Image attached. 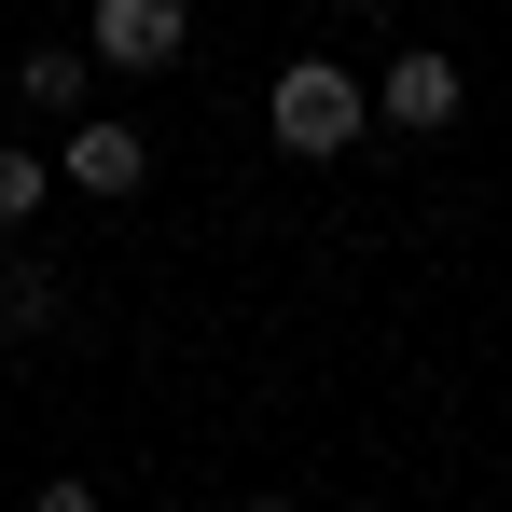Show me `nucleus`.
<instances>
[{
	"label": "nucleus",
	"instance_id": "1",
	"mask_svg": "<svg viewBox=\"0 0 512 512\" xmlns=\"http://www.w3.org/2000/svg\"><path fill=\"white\" fill-rule=\"evenodd\" d=\"M360 125H374V84H360L346 56H291V70L263 84V139H277L291 167H333Z\"/></svg>",
	"mask_w": 512,
	"mask_h": 512
},
{
	"label": "nucleus",
	"instance_id": "5",
	"mask_svg": "<svg viewBox=\"0 0 512 512\" xmlns=\"http://www.w3.org/2000/svg\"><path fill=\"white\" fill-rule=\"evenodd\" d=\"M97 84H111V70H97V42H28V70H14V97H28L42 125H84Z\"/></svg>",
	"mask_w": 512,
	"mask_h": 512
},
{
	"label": "nucleus",
	"instance_id": "7",
	"mask_svg": "<svg viewBox=\"0 0 512 512\" xmlns=\"http://www.w3.org/2000/svg\"><path fill=\"white\" fill-rule=\"evenodd\" d=\"M56 319V277L42 263H0V333H42Z\"/></svg>",
	"mask_w": 512,
	"mask_h": 512
},
{
	"label": "nucleus",
	"instance_id": "6",
	"mask_svg": "<svg viewBox=\"0 0 512 512\" xmlns=\"http://www.w3.org/2000/svg\"><path fill=\"white\" fill-rule=\"evenodd\" d=\"M42 194H70V180L42 167L28 139H0V236H14V222H42Z\"/></svg>",
	"mask_w": 512,
	"mask_h": 512
},
{
	"label": "nucleus",
	"instance_id": "2",
	"mask_svg": "<svg viewBox=\"0 0 512 512\" xmlns=\"http://www.w3.org/2000/svg\"><path fill=\"white\" fill-rule=\"evenodd\" d=\"M84 42H97V70H111V84H153V70L194 56V0H97Z\"/></svg>",
	"mask_w": 512,
	"mask_h": 512
},
{
	"label": "nucleus",
	"instance_id": "8",
	"mask_svg": "<svg viewBox=\"0 0 512 512\" xmlns=\"http://www.w3.org/2000/svg\"><path fill=\"white\" fill-rule=\"evenodd\" d=\"M319 14H402V0H319Z\"/></svg>",
	"mask_w": 512,
	"mask_h": 512
},
{
	"label": "nucleus",
	"instance_id": "4",
	"mask_svg": "<svg viewBox=\"0 0 512 512\" xmlns=\"http://www.w3.org/2000/svg\"><path fill=\"white\" fill-rule=\"evenodd\" d=\"M56 180H70V194H139V180H153V139H139V125H111V111H84V125H70V153H56Z\"/></svg>",
	"mask_w": 512,
	"mask_h": 512
},
{
	"label": "nucleus",
	"instance_id": "3",
	"mask_svg": "<svg viewBox=\"0 0 512 512\" xmlns=\"http://www.w3.org/2000/svg\"><path fill=\"white\" fill-rule=\"evenodd\" d=\"M457 97H471V70H457L443 42H402V56L374 70V125H402V139H443V125H457Z\"/></svg>",
	"mask_w": 512,
	"mask_h": 512
}]
</instances>
